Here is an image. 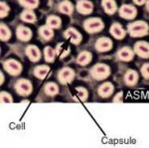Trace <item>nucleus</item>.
Masks as SVG:
<instances>
[{
  "label": "nucleus",
  "mask_w": 149,
  "mask_h": 148,
  "mask_svg": "<svg viewBox=\"0 0 149 148\" xmlns=\"http://www.w3.org/2000/svg\"><path fill=\"white\" fill-rule=\"evenodd\" d=\"M59 89H58V85L54 83H48L45 85V92L48 95H55L58 94Z\"/></svg>",
  "instance_id": "28"
},
{
  "label": "nucleus",
  "mask_w": 149,
  "mask_h": 148,
  "mask_svg": "<svg viewBox=\"0 0 149 148\" xmlns=\"http://www.w3.org/2000/svg\"><path fill=\"white\" fill-rule=\"evenodd\" d=\"M91 74H92V77L95 80H104L110 74L109 67L104 64H97L93 66V68L91 70Z\"/></svg>",
  "instance_id": "2"
},
{
  "label": "nucleus",
  "mask_w": 149,
  "mask_h": 148,
  "mask_svg": "<svg viewBox=\"0 0 149 148\" xmlns=\"http://www.w3.org/2000/svg\"><path fill=\"white\" fill-rule=\"evenodd\" d=\"M102 7L107 14H114L117 10L114 0H102Z\"/></svg>",
  "instance_id": "18"
},
{
  "label": "nucleus",
  "mask_w": 149,
  "mask_h": 148,
  "mask_svg": "<svg viewBox=\"0 0 149 148\" xmlns=\"http://www.w3.org/2000/svg\"><path fill=\"white\" fill-rule=\"evenodd\" d=\"M1 101L3 102V104H11L12 102L11 95L9 94H7V92H1Z\"/></svg>",
  "instance_id": "32"
},
{
  "label": "nucleus",
  "mask_w": 149,
  "mask_h": 148,
  "mask_svg": "<svg viewBox=\"0 0 149 148\" xmlns=\"http://www.w3.org/2000/svg\"><path fill=\"white\" fill-rule=\"evenodd\" d=\"M74 97L76 101H85L86 99H88V92H86V90L84 89V88H78V89L76 90Z\"/></svg>",
  "instance_id": "23"
},
{
  "label": "nucleus",
  "mask_w": 149,
  "mask_h": 148,
  "mask_svg": "<svg viewBox=\"0 0 149 148\" xmlns=\"http://www.w3.org/2000/svg\"><path fill=\"white\" fill-rule=\"evenodd\" d=\"M74 77V73L72 69L70 68H64L60 71L59 75H58V78H59V81L61 82V83L63 85H66V83H69L73 81V79Z\"/></svg>",
  "instance_id": "6"
},
{
  "label": "nucleus",
  "mask_w": 149,
  "mask_h": 148,
  "mask_svg": "<svg viewBox=\"0 0 149 148\" xmlns=\"http://www.w3.org/2000/svg\"><path fill=\"white\" fill-rule=\"evenodd\" d=\"M113 92V85L110 83H104L98 88V94L102 97H107Z\"/></svg>",
  "instance_id": "14"
},
{
  "label": "nucleus",
  "mask_w": 149,
  "mask_h": 148,
  "mask_svg": "<svg viewBox=\"0 0 149 148\" xmlns=\"http://www.w3.org/2000/svg\"><path fill=\"white\" fill-rule=\"evenodd\" d=\"M95 48L98 52H107L112 48V42L109 38H100L95 43Z\"/></svg>",
  "instance_id": "11"
},
{
  "label": "nucleus",
  "mask_w": 149,
  "mask_h": 148,
  "mask_svg": "<svg viewBox=\"0 0 149 148\" xmlns=\"http://www.w3.org/2000/svg\"><path fill=\"white\" fill-rule=\"evenodd\" d=\"M20 4L24 7L28 9H32V8H36L39 4V1L38 0H19Z\"/></svg>",
  "instance_id": "29"
},
{
  "label": "nucleus",
  "mask_w": 149,
  "mask_h": 148,
  "mask_svg": "<svg viewBox=\"0 0 149 148\" xmlns=\"http://www.w3.org/2000/svg\"><path fill=\"white\" fill-rule=\"evenodd\" d=\"M4 69L12 76H18L22 71V66L15 60H8L4 63Z\"/></svg>",
  "instance_id": "4"
},
{
  "label": "nucleus",
  "mask_w": 149,
  "mask_h": 148,
  "mask_svg": "<svg viewBox=\"0 0 149 148\" xmlns=\"http://www.w3.org/2000/svg\"><path fill=\"white\" fill-rule=\"evenodd\" d=\"M133 51L129 48H122L121 50H119L118 54V58L121 60V61H124V62H129L133 59Z\"/></svg>",
  "instance_id": "16"
},
{
  "label": "nucleus",
  "mask_w": 149,
  "mask_h": 148,
  "mask_svg": "<svg viewBox=\"0 0 149 148\" xmlns=\"http://www.w3.org/2000/svg\"><path fill=\"white\" fill-rule=\"evenodd\" d=\"M84 27L88 33H97L103 29V23L98 18H90L85 21Z\"/></svg>",
  "instance_id": "3"
},
{
  "label": "nucleus",
  "mask_w": 149,
  "mask_h": 148,
  "mask_svg": "<svg viewBox=\"0 0 149 148\" xmlns=\"http://www.w3.org/2000/svg\"><path fill=\"white\" fill-rule=\"evenodd\" d=\"M59 11L61 13L67 14V15H71L74 11L73 4L69 1H63L62 3H60L59 5Z\"/></svg>",
  "instance_id": "20"
},
{
  "label": "nucleus",
  "mask_w": 149,
  "mask_h": 148,
  "mask_svg": "<svg viewBox=\"0 0 149 148\" xmlns=\"http://www.w3.org/2000/svg\"><path fill=\"white\" fill-rule=\"evenodd\" d=\"M134 51L139 57L144 59L149 58V44L146 42H137L134 46Z\"/></svg>",
  "instance_id": "8"
},
{
  "label": "nucleus",
  "mask_w": 149,
  "mask_h": 148,
  "mask_svg": "<svg viewBox=\"0 0 149 148\" xmlns=\"http://www.w3.org/2000/svg\"><path fill=\"white\" fill-rule=\"evenodd\" d=\"M56 52L54 51L52 47H46L44 50V57H45V60L49 63H52L54 62L55 60V57H56Z\"/></svg>",
  "instance_id": "27"
},
{
  "label": "nucleus",
  "mask_w": 149,
  "mask_h": 148,
  "mask_svg": "<svg viewBox=\"0 0 149 148\" xmlns=\"http://www.w3.org/2000/svg\"><path fill=\"white\" fill-rule=\"evenodd\" d=\"M93 5L92 2L86 1V0H81L77 3V10L78 12H80L81 14H84V15H88V14H91L93 12Z\"/></svg>",
  "instance_id": "10"
},
{
  "label": "nucleus",
  "mask_w": 149,
  "mask_h": 148,
  "mask_svg": "<svg viewBox=\"0 0 149 148\" xmlns=\"http://www.w3.org/2000/svg\"><path fill=\"white\" fill-rule=\"evenodd\" d=\"M138 80V75L135 71L133 70H129L127 71V73L124 76V81H125L126 85H134L136 83H137Z\"/></svg>",
  "instance_id": "17"
},
{
  "label": "nucleus",
  "mask_w": 149,
  "mask_h": 148,
  "mask_svg": "<svg viewBox=\"0 0 149 148\" xmlns=\"http://www.w3.org/2000/svg\"><path fill=\"white\" fill-rule=\"evenodd\" d=\"M146 8H147V10L149 11V0L146 1Z\"/></svg>",
  "instance_id": "36"
},
{
  "label": "nucleus",
  "mask_w": 149,
  "mask_h": 148,
  "mask_svg": "<svg viewBox=\"0 0 149 148\" xmlns=\"http://www.w3.org/2000/svg\"><path fill=\"white\" fill-rule=\"evenodd\" d=\"M148 31L149 26L144 21H136L128 26V32L131 37H143L148 34Z\"/></svg>",
  "instance_id": "1"
},
{
  "label": "nucleus",
  "mask_w": 149,
  "mask_h": 148,
  "mask_svg": "<svg viewBox=\"0 0 149 148\" xmlns=\"http://www.w3.org/2000/svg\"><path fill=\"white\" fill-rule=\"evenodd\" d=\"M16 34H17L18 39L24 42L30 40L31 37H32V32H31V30L29 29V28L25 27V26H19L17 28V30H16Z\"/></svg>",
  "instance_id": "12"
},
{
  "label": "nucleus",
  "mask_w": 149,
  "mask_h": 148,
  "mask_svg": "<svg viewBox=\"0 0 149 148\" xmlns=\"http://www.w3.org/2000/svg\"><path fill=\"white\" fill-rule=\"evenodd\" d=\"M141 74L144 78L149 79V64H145L142 68H141Z\"/></svg>",
  "instance_id": "33"
},
{
  "label": "nucleus",
  "mask_w": 149,
  "mask_h": 148,
  "mask_svg": "<svg viewBox=\"0 0 149 148\" xmlns=\"http://www.w3.org/2000/svg\"><path fill=\"white\" fill-rule=\"evenodd\" d=\"M123 95H122V92H119L118 94H116V97H114L113 101L114 102H122V101H123Z\"/></svg>",
  "instance_id": "34"
},
{
  "label": "nucleus",
  "mask_w": 149,
  "mask_h": 148,
  "mask_svg": "<svg viewBox=\"0 0 149 148\" xmlns=\"http://www.w3.org/2000/svg\"><path fill=\"white\" fill-rule=\"evenodd\" d=\"M50 69L49 67L47 66H39V67H36L35 70H34V75L36 78L38 79H45L46 78V76L48 75V73H49Z\"/></svg>",
  "instance_id": "21"
},
{
  "label": "nucleus",
  "mask_w": 149,
  "mask_h": 148,
  "mask_svg": "<svg viewBox=\"0 0 149 148\" xmlns=\"http://www.w3.org/2000/svg\"><path fill=\"white\" fill-rule=\"evenodd\" d=\"M47 25L52 29H58L61 26V19L57 16H49L47 19Z\"/></svg>",
  "instance_id": "25"
},
{
  "label": "nucleus",
  "mask_w": 149,
  "mask_h": 148,
  "mask_svg": "<svg viewBox=\"0 0 149 148\" xmlns=\"http://www.w3.org/2000/svg\"><path fill=\"white\" fill-rule=\"evenodd\" d=\"M64 36L67 40H69L70 42L73 43L74 45L80 44L81 41V35L76 29H74V28H69V29H67L65 31Z\"/></svg>",
  "instance_id": "7"
},
{
  "label": "nucleus",
  "mask_w": 149,
  "mask_h": 148,
  "mask_svg": "<svg viewBox=\"0 0 149 148\" xmlns=\"http://www.w3.org/2000/svg\"><path fill=\"white\" fill-rule=\"evenodd\" d=\"M11 37V32L9 28L4 23H1L0 25V38L2 41H8Z\"/></svg>",
  "instance_id": "24"
},
{
  "label": "nucleus",
  "mask_w": 149,
  "mask_h": 148,
  "mask_svg": "<svg viewBox=\"0 0 149 148\" xmlns=\"http://www.w3.org/2000/svg\"><path fill=\"white\" fill-rule=\"evenodd\" d=\"M78 63L80 64L81 66H86L92 61V54L90 52H81V53L79 55L78 59H77Z\"/></svg>",
  "instance_id": "22"
},
{
  "label": "nucleus",
  "mask_w": 149,
  "mask_h": 148,
  "mask_svg": "<svg viewBox=\"0 0 149 148\" xmlns=\"http://www.w3.org/2000/svg\"><path fill=\"white\" fill-rule=\"evenodd\" d=\"M3 81H4V78H3V74H1V83H3Z\"/></svg>",
  "instance_id": "37"
},
{
  "label": "nucleus",
  "mask_w": 149,
  "mask_h": 148,
  "mask_svg": "<svg viewBox=\"0 0 149 148\" xmlns=\"http://www.w3.org/2000/svg\"><path fill=\"white\" fill-rule=\"evenodd\" d=\"M21 19L24 22L27 23H33L36 21V15L31 9H26L21 13Z\"/></svg>",
  "instance_id": "19"
},
{
  "label": "nucleus",
  "mask_w": 149,
  "mask_h": 148,
  "mask_svg": "<svg viewBox=\"0 0 149 148\" xmlns=\"http://www.w3.org/2000/svg\"><path fill=\"white\" fill-rule=\"evenodd\" d=\"M15 88H16V92L20 95H28L32 92V85L27 80L18 81Z\"/></svg>",
  "instance_id": "5"
},
{
  "label": "nucleus",
  "mask_w": 149,
  "mask_h": 148,
  "mask_svg": "<svg viewBox=\"0 0 149 148\" xmlns=\"http://www.w3.org/2000/svg\"><path fill=\"white\" fill-rule=\"evenodd\" d=\"M26 55H27L28 58L32 62L39 61L41 58L40 50L36 46H34V45H31V46L27 47V49H26Z\"/></svg>",
  "instance_id": "13"
},
{
  "label": "nucleus",
  "mask_w": 149,
  "mask_h": 148,
  "mask_svg": "<svg viewBox=\"0 0 149 148\" xmlns=\"http://www.w3.org/2000/svg\"><path fill=\"white\" fill-rule=\"evenodd\" d=\"M110 33L116 39H123L125 37V31L121 27L119 24L114 23L113 25L110 27Z\"/></svg>",
  "instance_id": "15"
},
{
  "label": "nucleus",
  "mask_w": 149,
  "mask_h": 148,
  "mask_svg": "<svg viewBox=\"0 0 149 148\" xmlns=\"http://www.w3.org/2000/svg\"><path fill=\"white\" fill-rule=\"evenodd\" d=\"M40 35L42 36L44 39L49 40L53 37L54 32H53V29L51 27L46 25V26H42V27L40 28Z\"/></svg>",
  "instance_id": "26"
},
{
  "label": "nucleus",
  "mask_w": 149,
  "mask_h": 148,
  "mask_svg": "<svg viewBox=\"0 0 149 148\" xmlns=\"http://www.w3.org/2000/svg\"><path fill=\"white\" fill-rule=\"evenodd\" d=\"M136 14H137V11L131 5H122L119 9V15L122 18L128 19V20L133 19L136 16Z\"/></svg>",
  "instance_id": "9"
},
{
  "label": "nucleus",
  "mask_w": 149,
  "mask_h": 148,
  "mask_svg": "<svg viewBox=\"0 0 149 148\" xmlns=\"http://www.w3.org/2000/svg\"><path fill=\"white\" fill-rule=\"evenodd\" d=\"M56 53L59 55L60 58H64V57H66L70 53V49L68 47L65 46L64 44H59L57 46Z\"/></svg>",
  "instance_id": "30"
},
{
  "label": "nucleus",
  "mask_w": 149,
  "mask_h": 148,
  "mask_svg": "<svg viewBox=\"0 0 149 148\" xmlns=\"http://www.w3.org/2000/svg\"><path fill=\"white\" fill-rule=\"evenodd\" d=\"M9 13V7L8 5L5 3V2H1L0 3V15H1V18H4L8 15Z\"/></svg>",
  "instance_id": "31"
},
{
  "label": "nucleus",
  "mask_w": 149,
  "mask_h": 148,
  "mask_svg": "<svg viewBox=\"0 0 149 148\" xmlns=\"http://www.w3.org/2000/svg\"><path fill=\"white\" fill-rule=\"evenodd\" d=\"M133 1H134V3L137 4V5H142V4L145 3L147 0H133Z\"/></svg>",
  "instance_id": "35"
}]
</instances>
